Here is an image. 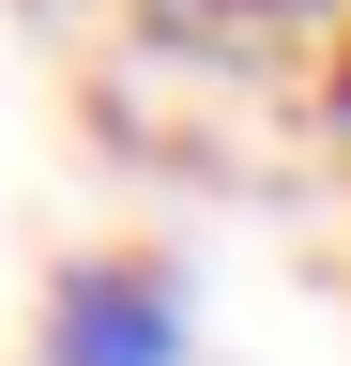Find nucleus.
<instances>
[{"label":"nucleus","mask_w":351,"mask_h":366,"mask_svg":"<svg viewBox=\"0 0 351 366\" xmlns=\"http://www.w3.org/2000/svg\"><path fill=\"white\" fill-rule=\"evenodd\" d=\"M184 351H199V305L168 259H61L46 274L31 366H184Z\"/></svg>","instance_id":"f257e3e1"},{"label":"nucleus","mask_w":351,"mask_h":366,"mask_svg":"<svg viewBox=\"0 0 351 366\" xmlns=\"http://www.w3.org/2000/svg\"><path fill=\"white\" fill-rule=\"evenodd\" d=\"M168 31H229V16H305V0H153Z\"/></svg>","instance_id":"f03ea898"}]
</instances>
